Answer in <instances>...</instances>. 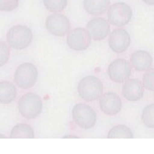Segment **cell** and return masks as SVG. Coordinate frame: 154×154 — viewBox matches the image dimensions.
I'll return each mask as SVG.
<instances>
[{
    "mask_svg": "<svg viewBox=\"0 0 154 154\" xmlns=\"http://www.w3.org/2000/svg\"><path fill=\"white\" fill-rule=\"evenodd\" d=\"M144 93V87L138 79H127L122 87L123 97L128 101H138L142 99Z\"/></svg>",
    "mask_w": 154,
    "mask_h": 154,
    "instance_id": "cell-13",
    "label": "cell"
},
{
    "mask_svg": "<svg viewBox=\"0 0 154 154\" xmlns=\"http://www.w3.org/2000/svg\"><path fill=\"white\" fill-rule=\"evenodd\" d=\"M130 65L131 67L137 71H146L151 69L153 59L147 51L137 50L133 52L130 56Z\"/></svg>",
    "mask_w": 154,
    "mask_h": 154,
    "instance_id": "cell-14",
    "label": "cell"
},
{
    "mask_svg": "<svg viewBox=\"0 0 154 154\" xmlns=\"http://www.w3.org/2000/svg\"><path fill=\"white\" fill-rule=\"evenodd\" d=\"M99 107L105 115L115 116L120 112L122 108V102L117 94L109 91L100 95Z\"/></svg>",
    "mask_w": 154,
    "mask_h": 154,
    "instance_id": "cell-11",
    "label": "cell"
},
{
    "mask_svg": "<svg viewBox=\"0 0 154 154\" xmlns=\"http://www.w3.org/2000/svg\"><path fill=\"white\" fill-rule=\"evenodd\" d=\"M143 1L149 6H154V0H143Z\"/></svg>",
    "mask_w": 154,
    "mask_h": 154,
    "instance_id": "cell-24",
    "label": "cell"
},
{
    "mask_svg": "<svg viewBox=\"0 0 154 154\" xmlns=\"http://www.w3.org/2000/svg\"><path fill=\"white\" fill-rule=\"evenodd\" d=\"M19 5V0H0V11L12 12Z\"/></svg>",
    "mask_w": 154,
    "mask_h": 154,
    "instance_id": "cell-22",
    "label": "cell"
},
{
    "mask_svg": "<svg viewBox=\"0 0 154 154\" xmlns=\"http://www.w3.org/2000/svg\"><path fill=\"white\" fill-rule=\"evenodd\" d=\"M142 122L146 127L154 129V103L143 108L142 112Z\"/></svg>",
    "mask_w": 154,
    "mask_h": 154,
    "instance_id": "cell-19",
    "label": "cell"
},
{
    "mask_svg": "<svg viewBox=\"0 0 154 154\" xmlns=\"http://www.w3.org/2000/svg\"><path fill=\"white\" fill-rule=\"evenodd\" d=\"M109 139H117V138H124V139H133V133L128 126L123 124L116 125L108 133Z\"/></svg>",
    "mask_w": 154,
    "mask_h": 154,
    "instance_id": "cell-18",
    "label": "cell"
},
{
    "mask_svg": "<svg viewBox=\"0 0 154 154\" xmlns=\"http://www.w3.org/2000/svg\"><path fill=\"white\" fill-rule=\"evenodd\" d=\"M18 111L27 119H36L42 111V100L36 94L27 93L18 100Z\"/></svg>",
    "mask_w": 154,
    "mask_h": 154,
    "instance_id": "cell-2",
    "label": "cell"
},
{
    "mask_svg": "<svg viewBox=\"0 0 154 154\" xmlns=\"http://www.w3.org/2000/svg\"><path fill=\"white\" fill-rule=\"evenodd\" d=\"M91 42V37L85 28H74L66 36L67 45L74 51H84L88 49Z\"/></svg>",
    "mask_w": 154,
    "mask_h": 154,
    "instance_id": "cell-7",
    "label": "cell"
},
{
    "mask_svg": "<svg viewBox=\"0 0 154 154\" xmlns=\"http://www.w3.org/2000/svg\"><path fill=\"white\" fill-rule=\"evenodd\" d=\"M131 43L129 33L123 28H118L109 34V46L115 53H123L126 51Z\"/></svg>",
    "mask_w": 154,
    "mask_h": 154,
    "instance_id": "cell-10",
    "label": "cell"
},
{
    "mask_svg": "<svg viewBox=\"0 0 154 154\" xmlns=\"http://www.w3.org/2000/svg\"><path fill=\"white\" fill-rule=\"evenodd\" d=\"M72 119L79 127L83 129L93 128L96 123V113L91 106L78 103L72 108Z\"/></svg>",
    "mask_w": 154,
    "mask_h": 154,
    "instance_id": "cell-6",
    "label": "cell"
},
{
    "mask_svg": "<svg viewBox=\"0 0 154 154\" xmlns=\"http://www.w3.org/2000/svg\"><path fill=\"white\" fill-rule=\"evenodd\" d=\"M143 85L146 90L154 91V69H149L143 74Z\"/></svg>",
    "mask_w": 154,
    "mask_h": 154,
    "instance_id": "cell-21",
    "label": "cell"
},
{
    "mask_svg": "<svg viewBox=\"0 0 154 154\" xmlns=\"http://www.w3.org/2000/svg\"><path fill=\"white\" fill-rule=\"evenodd\" d=\"M87 30L94 41H102L109 36L110 23L103 17H94L87 24Z\"/></svg>",
    "mask_w": 154,
    "mask_h": 154,
    "instance_id": "cell-12",
    "label": "cell"
},
{
    "mask_svg": "<svg viewBox=\"0 0 154 154\" xmlns=\"http://www.w3.org/2000/svg\"><path fill=\"white\" fill-rule=\"evenodd\" d=\"M45 28L53 36L64 37L69 32L70 22L65 14L54 13L46 17Z\"/></svg>",
    "mask_w": 154,
    "mask_h": 154,
    "instance_id": "cell-8",
    "label": "cell"
},
{
    "mask_svg": "<svg viewBox=\"0 0 154 154\" xmlns=\"http://www.w3.org/2000/svg\"><path fill=\"white\" fill-rule=\"evenodd\" d=\"M17 97V89L12 82H0V103L10 104Z\"/></svg>",
    "mask_w": 154,
    "mask_h": 154,
    "instance_id": "cell-16",
    "label": "cell"
},
{
    "mask_svg": "<svg viewBox=\"0 0 154 154\" xmlns=\"http://www.w3.org/2000/svg\"><path fill=\"white\" fill-rule=\"evenodd\" d=\"M79 96L86 101H94L103 93V84L99 78L94 75L82 78L78 84Z\"/></svg>",
    "mask_w": 154,
    "mask_h": 154,
    "instance_id": "cell-1",
    "label": "cell"
},
{
    "mask_svg": "<svg viewBox=\"0 0 154 154\" xmlns=\"http://www.w3.org/2000/svg\"><path fill=\"white\" fill-rule=\"evenodd\" d=\"M10 48L7 43L0 42V66H3L10 58Z\"/></svg>",
    "mask_w": 154,
    "mask_h": 154,
    "instance_id": "cell-23",
    "label": "cell"
},
{
    "mask_svg": "<svg viewBox=\"0 0 154 154\" xmlns=\"http://www.w3.org/2000/svg\"><path fill=\"white\" fill-rule=\"evenodd\" d=\"M33 41V33L25 25H16L9 29L7 42L14 49L21 50L28 47Z\"/></svg>",
    "mask_w": 154,
    "mask_h": 154,
    "instance_id": "cell-3",
    "label": "cell"
},
{
    "mask_svg": "<svg viewBox=\"0 0 154 154\" xmlns=\"http://www.w3.org/2000/svg\"><path fill=\"white\" fill-rule=\"evenodd\" d=\"M43 5L47 11L51 13H60L66 9L67 0H43Z\"/></svg>",
    "mask_w": 154,
    "mask_h": 154,
    "instance_id": "cell-20",
    "label": "cell"
},
{
    "mask_svg": "<svg viewBox=\"0 0 154 154\" xmlns=\"http://www.w3.org/2000/svg\"><path fill=\"white\" fill-rule=\"evenodd\" d=\"M38 79V69L32 63H23L14 71V81L17 87L28 90L36 84Z\"/></svg>",
    "mask_w": 154,
    "mask_h": 154,
    "instance_id": "cell-4",
    "label": "cell"
},
{
    "mask_svg": "<svg viewBox=\"0 0 154 154\" xmlns=\"http://www.w3.org/2000/svg\"><path fill=\"white\" fill-rule=\"evenodd\" d=\"M0 138H1V139H6V136L3 135V134H0Z\"/></svg>",
    "mask_w": 154,
    "mask_h": 154,
    "instance_id": "cell-26",
    "label": "cell"
},
{
    "mask_svg": "<svg viewBox=\"0 0 154 154\" xmlns=\"http://www.w3.org/2000/svg\"><path fill=\"white\" fill-rule=\"evenodd\" d=\"M132 67L130 63L125 59H116L109 65L107 73L110 79L116 83H123L131 76Z\"/></svg>",
    "mask_w": 154,
    "mask_h": 154,
    "instance_id": "cell-9",
    "label": "cell"
},
{
    "mask_svg": "<svg viewBox=\"0 0 154 154\" xmlns=\"http://www.w3.org/2000/svg\"><path fill=\"white\" fill-rule=\"evenodd\" d=\"M11 139H34L35 132L33 128L29 124L26 123H18L13 127L11 134Z\"/></svg>",
    "mask_w": 154,
    "mask_h": 154,
    "instance_id": "cell-17",
    "label": "cell"
},
{
    "mask_svg": "<svg viewBox=\"0 0 154 154\" xmlns=\"http://www.w3.org/2000/svg\"><path fill=\"white\" fill-rule=\"evenodd\" d=\"M85 11L91 16H100L107 12L110 7V0H84Z\"/></svg>",
    "mask_w": 154,
    "mask_h": 154,
    "instance_id": "cell-15",
    "label": "cell"
},
{
    "mask_svg": "<svg viewBox=\"0 0 154 154\" xmlns=\"http://www.w3.org/2000/svg\"><path fill=\"white\" fill-rule=\"evenodd\" d=\"M107 11L109 23L118 27L127 25L133 17L131 6L123 2H118L110 5Z\"/></svg>",
    "mask_w": 154,
    "mask_h": 154,
    "instance_id": "cell-5",
    "label": "cell"
},
{
    "mask_svg": "<svg viewBox=\"0 0 154 154\" xmlns=\"http://www.w3.org/2000/svg\"><path fill=\"white\" fill-rule=\"evenodd\" d=\"M69 138L78 139V137H77V136H73V135H66V136H64V139H69Z\"/></svg>",
    "mask_w": 154,
    "mask_h": 154,
    "instance_id": "cell-25",
    "label": "cell"
}]
</instances>
